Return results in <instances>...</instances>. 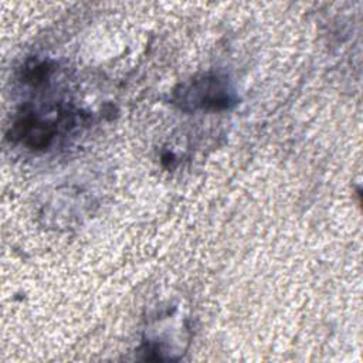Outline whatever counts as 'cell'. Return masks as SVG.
Instances as JSON below:
<instances>
[{"instance_id": "obj_1", "label": "cell", "mask_w": 363, "mask_h": 363, "mask_svg": "<svg viewBox=\"0 0 363 363\" xmlns=\"http://www.w3.org/2000/svg\"><path fill=\"white\" fill-rule=\"evenodd\" d=\"M176 102L183 109L223 111L235 102L227 79L214 74H206L183 84L180 91H176Z\"/></svg>"}]
</instances>
